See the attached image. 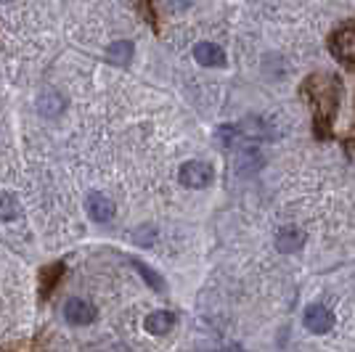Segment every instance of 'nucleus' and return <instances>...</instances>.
Returning <instances> with one entry per match:
<instances>
[{
  "label": "nucleus",
  "mask_w": 355,
  "mask_h": 352,
  "mask_svg": "<svg viewBox=\"0 0 355 352\" xmlns=\"http://www.w3.org/2000/svg\"><path fill=\"white\" fill-rule=\"evenodd\" d=\"M305 93H308V101H311L313 112H315V125L321 122H329L334 117V109H337V85L331 77H311L308 85H305Z\"/></svg>",
  "instance_id": "1"
},
{
  "label": "nucleus",
  "mask_w": 355,
  "mask_h": 352,
  "mask_svg": "<svg viewBox=\"0 0 355 352\" xmlns=\"http://www.w3.org/2000/svg\"><path fill=\"white\" fill-rule=\"evenodd\" d=\"M180 183L186 186V188H207L209 183L215 180V170H212V164L209 161H202V159H191V161H183L180 164Z\"/></svg>",
  "instance_id": "2"
},
{
  "label": "nucleus",
  "mask_w": 355,
  "mask_h": 352,
  "mask_svg": "<svg viewBox=\"0 0 355 352\" xmlns=\"http://www.w3.org/2000/svg\"><path fill=\"white\" fill-rule=\"evenodd\" d=\"M302 323L313 334H329L334 328V313L324 305H308L302 313Z\"/></svg>",
  "instance_id": "3"
},
{
  "label": "nucleus",
  "mask_w": 355,
  "mask_h": 352,
  "mask_svg": "<svg viewBox=\"0 0 355 352\" xmlns=\"http://www.w3.org/2000/svg\"><path fill=\"white\" fill-rule=\"evenodd\" d=\"M331 53H334V59L345 64V67H350L355 69V30H340L334 32V37H331Z\"/></svg>",
  "instance_id": "4"
},
{
  "label": "nucleus",
  "mask_w": 355,
  "mask_h": 352,
  "mask_svg": "<svg viewBox=\"0 0 355 352\" xmlns=\"http://www.w3.org/2000/svg\"><path fill=\"white\" fill-rule=\"evenodd\" d=\"M85 209H88L90 220H96V222H109L112 218H114V212H117L114 202H112L106 193H98V191L88 193Z\"/></svg>",
  "instance_id": "5"
},
{
  "label": "nucleus",
  "mask_w": 355,
  "mask_h": 352,
  "mask_svg": "<svg viewBox=\"0 0 355 352\" xmlns=\"http://www.w3.org/2000/svg\"><path fill=\"white\" fill-rule=\"evenodd\" d=\"M64 318L72 323V326H88L96 321V308L90 305L88 299H80L74 297L64 305Z\"/></svg>",
  "instance_id": "6"
},
{
  "label": "nucleus",
  "mask_w": 355,
  "mask_h": 352,
  "mask_svg": "<svg viewBox=\"0 0 355 352\" xmlns=\"http://www.w3.org/2000/svg\"><path fill=\"white\" fill-rule=\"evenodd\" d=\"M305 231L297 228V225H284L276 234V249L284 252V254H292V252H300L305 247Z\"/></svg>",
  "instance_id": "7"
},
{
  "label": "nucleus",
  "mask_w": 355,
  "mask_h": 352,
  "mask_svg": "<svg viewBox=\"0 0 355 352\" xmlns=\"http://www.w3.org/2000/svg\"><path fill=\"white\" fill-rule=\"evenodd\" d=\"M193 59L199 61L202 67H209V69L225 67V53H223V48L215 43H207V40L193 45Z\"/></svg>",
  "instance_id": "8"
},
{
  "label": "nucleus",
  "mask_w": 355,
  "mask_h": 352,
  "mask_svg": "<svg viewBox=\"0 0 355 352\" xmlns=\"http://www.w3.org/2000/svg\"><path fill=\"white\" fill-rule=\"evenodd\" d=\"M173 326H175V315L170 310H154L146 321H144V328H146L148 334H154V337L167 334Z\"/></svg>",
  "instance_id": "9"
},
{
  "label": "nucleus",
  "mask_w": 355,
  "mask_h": 352,
  "mask_svg": "<svg viewBox=\"0 0 355 352\" xmlns=\"http://www.w3.org/2000/svg\"><path fill=\"white\" fill-rule=\"evenodd\" d=\"M106 61L114 67H128L133 61V43L130 40H117L106 48Z\"/></svg>",
  "instance_id": "10"
},
{
  "label": "nucleus",
  "mask_w": 355,
  "mask_h": 352,
  "mask_svg": "<svg viewBox=\"0 0 355 352\" xmlns=\"http://www.w3.org/2000/svg\"><path fill=\"white\" fill-rule=\"evenodd\" d=\"M64 106H67V101L61 98L56 90H45L43 96L37 98V109L45 117H59L61 112H64Z\"/></svg>",
  "instance_id": "11"
},
{
  "label": "nucleus",
  "mask_w": 355,
  "mask_h": 352,
  "mask_svg": "<svg viewBox=\"0 0 355 352\" xmlns=\"http://www.w3.org/2000/svg\"><path fill=\"white\" fill-rule=\"evenodd\" d=\"M260 164H263V157H260V151H257L254 146L241 148V154L236 157V170L241 173V175H250V173H254Z\"/></svg>",
  "instance_id": "12"
},
{
  "label": "nucleus",
  "mask_w": 355,
  "mask_h": 352,
  "mask_svg": "<svg viewBox=\"0 0 355 352\" xmlns=\"http://www.w3.org/2000/svg\"><path fill=\"white\" fill-rule=\"evenodd\" d=\"M21 215V204L14 193L0 191V222H14Z\"/></svg>",
  "instance_id": "13"
},
{
  "label": "nucleus",
  "mask_w": 355,
  "mask_h": 352,
  "mask_svg": "<svg viewBox=\"0 0 355 352\" xmlns=\"http://www.w3.org/2000/svg\"><path fill=\"white\" fill-rule=\"evenodd\" d=\"M133 265H135V270L141 273V279L146 281L154 292H164V279L159 276V273H154V270H151V267H146L141 260H133Z\"/></svg>",
  "instance_id": "14"
},
{
  "label": "nucleus",
  "mask_w": 355,
  "mask_h": 352,
  "mask_svg": "<svg viewBox=\"0 0 355 352\" xmlns=\"http://www.w3.org/2000/svg\"><path fill=\"white\" fill-rule=\"evenodd\" d=\"M191 3H193V0H167V6H170L173 11H186Z\"/></svg>",
  "instance_id": "15"
}]
</instances>
